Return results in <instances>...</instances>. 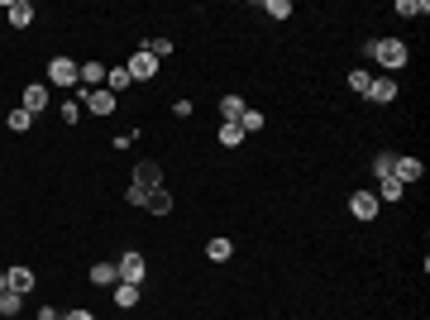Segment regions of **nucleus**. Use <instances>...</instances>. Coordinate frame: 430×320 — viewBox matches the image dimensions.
<instances>
[{
	"instance_id": "29",
	"label": "nucleus",
	"mask_w": 430,
	"mask_h": 320,
	"mask_svg": "<svg viewBox=\"0 0 430 320\" xmlns=\"http://www.w3.org/2000/svg\"><path fill=\"white\" fill-rule=\"evenodd\" d=\"M368 82H373V77H368V72H349V87H354V91H359V96H363V91H368Z\"/></svg>"
},
{
	"instance_id": "16",
	"label": "nucleus",
	"mask_w": 430,
	"mask_h": 320,
	"mask_svg": "<svg viewBox=\"0 0 430 320\" xmlns=\"http://www.w3.org/2000/svg\"><path fill=\"white\" fill-rule=\"evenodd\" d=\"M124 87H134V77L124 72V62H120V67H106V91H124Z\"/></svg>"
},
{
	"instance_id": "4",
	"label": "nucleus",
	"mask_w": 430,
	"mask_h": 320,
	"mask_svg": "<svg viewBox=\"0 0 430 320\" xmlns=\"http://www.w3.org/2000/svg\"><path fill=\"white\" fill-rule=\"evenodd\" d=\"M77 77H82V67H77L72 58H53V62H48V82H53V87H77Z\"/></svg>"
},
{
	"instance_id": "27",
	"label": "nucleus",
	"mask_w": 430,
	"mask_h": 320,
	"mask_svg": "<svg viewBox=\"0 0 430 320\" xmlns=\"http://www.w3.org/2000/svg\"><path fill=\"white\" fill-rule=\"evenodd\" d=\"M392 163H397V153H387V148H383V153L373 158V172H378V177H392Z\"/></svg>"
},
{
	"instance_id": "22",
	"label": "nucleus",
	"mask_w": 430,
	"mask_h": 320,
	"mask_svg": "<svg viewBox=\"0 0 430 320\" xmlns=\"http://www.w3.org/2000/svg\"><path fill=\"white\" fill-rule=\"evenodd\" d=\"M378 182H383V196H378V201H402V196H407V187H402L397 177H378Z\"/></svg>"
},
{
	"instance_id": "28",
	"label": "nucleus",
	"mask_w": 430,
	"mask_h": 320,
	"mask_svg": "<svg viewBox=\"0 0 430 320\" xmlns=\"http://www.w3.org/2000/svg\"><path fill=\"white\" fill-rule=\"evenodd\" d=\"M148 53H153V58H158V62H163V58H168V53H172V38H153V43H148Z\"/></svg>"
},
{
	"instance_id": "20",
	"label": "nucleus",
	"mask_w": 430,
	"mask_h": 320,
	"mask_svg": "<svg viewBox=\"0 0 430 320\" xmlns=\"http://www.w3.org/2000/svg\"><path fill=\"white\" fill-rule=\"evenodd\" d=\"M263 14L268 19H292V0H263Z\"/></svg>"
},
{
	"instance_id": "6",
	"label": "nucleus",
	"mask_w": 430,
	"mask_h": 320,
	"mask_svg": "<svg viewBox=\"0 0 430 320\" xmlns=\"http://www.w3.org/2000/svg\"><path fill=\"white\" fill-rule=\"evenodd\" d=\"M349 211H354V220H378L383 201H378V192H354L349 196Z\"/></svg>"
},
{
	"instance_id": "25",
	"label": "nucleus",
	"mask_w": 430,
	"mask_h": 320,
	"mask_svg": "<svg viewBox=\"0 0 430 320\" xmlns=\"http://www.w3.org/2000/svg\"><path fill=\"white\" fill-rule=\"evenodd\" d=\"M19 311H24V297L19 292H5L0 297V316H19Z\"/></svg>"
},
{
	"instance_id": "1",
	"label": "nucleus",
	"mask_w": 430,
	"mask_h": 320,
	"mask_svg": "<svg viewBox=\"0 0 430 320\" xmlns=\"http://www.w3.org/2000/svg\"><path fill=\"white\" fill-rule=\"evenodd\" d=\"M368 58H378L383 67H392V72H397V67H407V58H411V53H407V43H402V38H373V43H368Z\"/></svg>"
},
{
	"instance_id": "32",
	"label": "nucleus",
	"mask_w": 430,
	"mask_h": 320,
	"mask_svg": "<svg viewBox=\"0 0 430 320\" xmlns=\"http://www.w3.org/2000/svg\"><path fill=\"white\" fill-rule=\"evenodd\" d=\"M5 292H10V282H5V273H0V297H5Z\"/></svg>"
},
{
	"instance_id": "5",
	"label": "nucleus",
	"mask_w": 430,
	"mask_h": 320,
	"mask_svg": "<svg viewBox=\"0 0 430 320\" xmlns=\"http://www.w3.org/2000/svg\"><path fill=\"white\" fill-rule=\"evenodd\" d=\"M77 101L91 110V115H115V91L96 87V91H77Z\"/></svg>"
},
{
	"instance_id": "33",
	"label": "nucleus",
	"mask_w": 430,
	"mask_h": 320,
	"mask_svg": "<svg viewBox=\"0 0 430 320\" xmlns=\"http://www.w3.org/2000/svg\"><path fill=\"white\" fill-rule=\"evenodd\" d=\"M58 320H63V316H58Z\"/></svg>"
},
{
	"instance_id": "13",
	"label": "nucleus",
	"mask_w": 430,
	"mask_h": 320,
	"mask_svg": "<svg viewBox=\"0 0 430 320\" xmlns=\"http://www.w3.org/2000/svg\"><path fill=\"white\" fill-rule=\"evenodd\" d=\"M144 211H153V215H168V211H172V192H168V187H158V192H148V201H144Z\"/></svg>"
},
{
	"instance_id": "19",
	"label": "nucleus",
	"mask_w": 430,
	"mask_h": 320,
	"mask_svg": "<svg viewBox=\"0 0 430 320\" xmlns=\"http://www.w3.org/2000/svg\"><path fill=\"white\" fill-rule=\"evenodd\" d=\"M397 14L402 19H421V14H430V5L426 0H397Z\"/></svg>"
},
{
	"instance_id": "18",
	"label": "nucleus",
	"mask_w": 430,
	"mask_h": 320,
	"mask_svg": "<svg viewBox=\"0 0 430 320\" xmlns=\"http://www.w3.org/2000/svg\"><path fill=\"white\" fill-rule=\"evenodd\" d=\"M115 306H124V311L139 306V287L134 282H115Z\"/></svg>"
},
{
	"instance_id": "24",
	"label": "nucleus",
	"mask_w": 430,
	"mask_h": 320,
	"mask_svg": "<svg viewBox=\"0 0 430 320\" xmlns=\"http://www.w3.org/2000/svg\"><path fill=\"white\" fill-rule=\"evenodd\" d=\"M5 124H10L14 134H24V129L34 124V115H29V110H10V115H5Z\"/></svg>"
},
{
	"instance_id": "21",
	"label": "nucleus",
	"mask_w": 430,
	"mask_h": 320,
	"mask_svg": "<svg viewBox=\"0 0 430 320\" xmlns=\"http://www.w3.org/2000/svg\"><path fill=\"white\" fill-rule=\"evenodd\" d=\"M215 139H220L225 148H239V144H244V129H239V124H220V134H215Z\"/></svg>"
},
{
	"instance_id": "9",
	"label": "nucleus",
	"mask_w": 430,
	"mask_h": 320,
	"mask_svg": "<svg viewBox=\"0 0 430 320\" xmlns=\"http://www.w3.org/2000/svg\"><path fill=\"white\" fill-rule=\"evenodd\" d=\"M5 19H10L14 29H29V24H34V5H29V0H5Z\"/></svg>"
},
{
	"instance_id": "30",
	"label": "nucleus",
	"mask_w": 430,
	"mask_h": 320,
	"mask_svg": "<svg viewBox=\"0 0 430 320\" xmlns=\"http://www.w3.org/2000/svg\"><path fill=\"white\" fill-rule=\"evenodd\" d=\"M77 115H82V101H77V96H72V101H67V106H63V119H67V124H77Z\"/></svg>"
},
{
	"instance_id": "23",
	"label": "nucleus",
	"mask_w": 430,
	"mask_h": 320,
	"mask_svg": "<svg viewBox=\"0 0 430 320\" xmlns=\"http://www.w3.org/2000/svg\"><path fill=\"white\" fill-rule=\"evenodd\" d=\"M82 82H87V87L96 91V87L106 82V67H101V62H87V67H82Z\"/></svg>"
},
{
	"instance_id": "31",
	"label": "nucleus",
	"mask_w": 430,
	"mask_h": 320,
	"mask_svg": "<svg viewBox=\"0 0 430 320\" xmlns=\"http://www.w3.org/2000/svg\"><path fill=\"white\" fill-rule=\"evenodd\" d=\"M63 320H96L91 311H72V316H63Z\"/></svg>"
},
{
	"instance_id": "8",
	"label": "nucleus",
	"mask_w": 430,
	"mask_h": 320,
	"mask_svg": "<svg viewBox=\"0 0 430 320\" xmlns=\"http://www.w3.org/2000/svg\"><path fill=\"white\" fill-rule=\"evenodd\" d=\"M363 96H368V101H378V106H392V101H397V82H392V77H373Z\"/></svg>"
},
{
	"instance_id": "7",
	"label": "nucleus",
	"mask_w": 430,
	"mask_h": 320,
	"mask_svg": "<svg viewBox=\"0 0 430 320\" xmlns=\"http://www.w3.org/2000/svg\"><path fill=\"white\" fill-rule=\"evenodd\" d=\"M129 187H139L144 196H148V192H158V187H163V168H158V163H139V168H134V182H129Z\"/></svg>"
},
{
	"instance_id": "17",
	"label": "nucleus",
	"mask_w": 430,
	"mask_h": 320,
	"mask_svg": "<svg viewBox=\"0 0 430 320\" xmlns=\"http://www.w3.org/2000/svg\"><path fill=\"white\" fill-rule=\"evenodd\" d=\"M115 282H120L115 263H96V268H91V287H115Z\"/></svg>"
},
{
	"instance_id": "12",
	"label": "nucleus",
	"mask_w": 430,
	"mask_h": 320,
	"mask_svg": "<svg viewBox=\"0 0 430 320\" xmlns=\"http://www.w3.org/2000/svg\"><path fill=\"white\" fill-rule=\"evenodd\" d=\"M5 282H10V292H19V297H29V292H34V273H29V268H10V273H5Z\"/></svg>"
},
{
	"instance_id": "15",
	"label": "nucleus",
	"mask_w": 430,
	"mask_h": 320,
	"mask_svg": "<svg viewBox=\"0 0 430 320\" xmlns=\"http://www.w3.org/2000/svg\"><path fill=\"white\" fill-rule=\"evenodd\" d=\"M244 101H239V96H234V91H229V96H220V115H225V124H239V115H244Z\"/></svg>"
},
{
	"instance_id": "26",
	"label": "nucleus",
	"mask_w": 430,
	"mask_h": 320,
	"mask_svg": "<svg viewBox=\"0 0 430 320\" xmlns=\"http://www.w3.org/2000/svg\"><path fill=\"white\" fill-rule=\"evenodd\" d=\"M239 129H244V134L263 129V110H244V115H239Z\"/></svg>"
},
{
	"instance_id": "3",
	"label": "nucleus",
	"mask_w": 430,
	"mask_h": 320,
	"mask_svg": "<svg viewBox=\"0 0 430 320\" xmlns=\"http://www.w3.org/2000/svg\"><path fill=\"white\" fill-rule=\"evenodd\" d=\"M124 72H129L134 82H153V77H158V58H153V53L144 48V53H134V58L124 62Z\"/></svg>"
},
{
	"instance_id": "10",
	"label": "nucleus",
	"mask_w": 430,
	"mask_h": 320,
	"mask_svg": "<svg viewBox=\"0 0 430 320\" xmlns=\"http://www.w3.org/2000/svg\"><path fill=\"white\" fill-rule=\"evenodd\" d=\"M421 172H426V168H421V158H397V163H392V177H397L402 187L421 182Z\"/></svg>"
},
{
	"instance_id": "11",
	"label": "nucleus",
	"mask_w": 430,
	"mask_h": 320,
	"mask_svg": "<svg viewBox=\"0 0 430 320\" xmlns=\"http://www.w3.org/2000/svg\"><path fill=\"white\" fill-rule=\"evenodd\" d=\"M19 110H29V115H43L48 110V87H24V101H19Z\"/></svg>"
},
{
	"instance_id": "2",
	"label": "nucleus",
	"mask_w": 430,
	"mask_h": 320,
	"mask_svg": "<svg viewBox=\"0 0 430 320\" xmlns=\"http://www.w3.org/2000/svg\"><path fill=\"white\" fill-rule=\"evenodd\" d=\"M115 273H120V282H134V287H139V282H144V273H148V263H144V253H139V249H129V253L115 263Z\"/></svg>"
},
{
	"instance_id": "14",
	"label": "nucleus",
	"mask_w": 430,
	"mask_h": 320,
	"mask_svg": "<svg viewBox=\"0 0 430 320\" xmlns=\"http://www.w3.org/2000/svg\"><path fill=\"white\" fill-rule=\"evenodd\" d=\"M229 253H234V244H229L225 234H215L211 244H206V258H211V263H229Z\"/></svg>"
}]
</instances>
